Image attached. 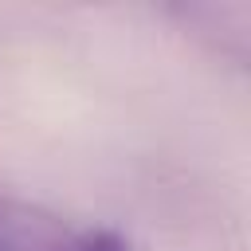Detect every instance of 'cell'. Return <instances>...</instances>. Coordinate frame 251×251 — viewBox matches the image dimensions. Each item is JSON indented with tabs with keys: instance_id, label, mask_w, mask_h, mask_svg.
<instances>
[{
	"instance_id": "6da1fadb",
	"label": "cell",
	"mask_w": 251,
	"mask_h": 251,
	"mask_svg": "<svg viewBox=\"0 0 251 251\" xmlns=\"http://www.w3.org/2000/svg\"><path fill=\"white\" fill-rule=\"evenodd\" d=\"M63 251H129V243H126L118 231H110V227H86V231H78Z\"/></svg>"
}]
</instances>
